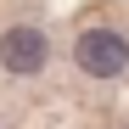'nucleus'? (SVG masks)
Here are the masks:
<instances>
[{
    "mask_svg": "<svg viewBox=\"0 0 129 129\" xmlns=\"http://www.w3.org/2000/svg\"><path fill=\"white\" fill-rule=\"evenodd\" d=\"M45 56H51L45 34L28 28V23H17V28L0 34V62H6V73H39V68H45Z\"/></svg>",
    "mask_w": 129,
    "mask_h": 129,
    "instance_id": "2",
    "label": "nucleus"
},
{
    "mask_svg": "<svg viewBox=\"0 0 129 129\" xmlns=\"http://www.w3.org/2000/svg\"><path fill=\"white\" fill-rule=\"evenodd\" d=\"M73 62H79L90 79H118V73L129 68V45H123V34H112V28H90V34H79Z\"/></svg>",
    "mask_w": 129,
    "mask_h": 129,
    "instance_id": "1",
    "label": "nucleus"
}]
</instances>
